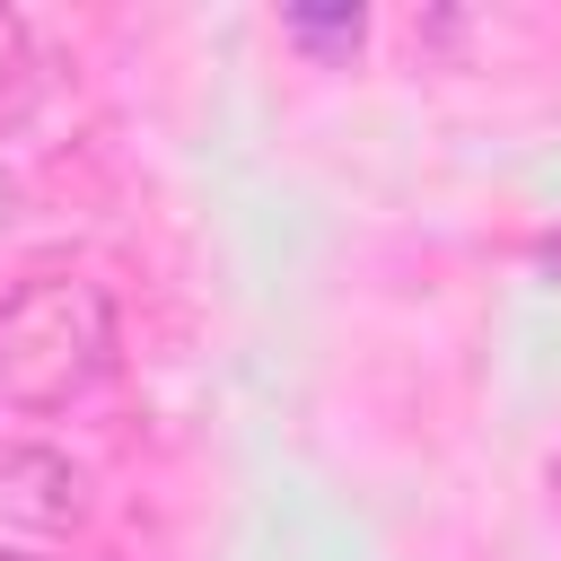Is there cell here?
<instances>
[{"label":"cell","instance_id":"2","mask_svg":"<svg viewBox=\"0 0 561 561\" xmlns=\"http://www.w3.org/2000/svg\"><path fill=\"white\" fill-rule=\"evenodd\" d=\"M0 517H18V526H70L79 517V473L53 447H9L0 456Z\"/></svg>","mask_w":561,"mask_h":561},{"label":"cell","instance_id":"6","mask_svg":"<svg viewBox=\"0 0 561 561\" xmlns=\"http://www.w3.org/2000/svg\"><path fill=\"white\" fill-rule=\"evenodd\" d=\"M0 561H35V552H0Z\"/></svg>","mask_w":561,"mask_h":561},{"label":"cell","instance_id":"1","mask_svg":"<svg viewBox=\"0 0 561 561\" xmlns=\"http://www.w3.org/2000/svg\"><path fill=\"white\" fill-rule=\"evenodd\" d=\"M114 368V298L88 272H35L0 298V403L70 412Z\"/></svg>","mask_w":561,"mask_h":561},{"label":"cell","instance_id":"3","mask_svg":"<svg viewBox=\"0 0 561 561\" xmlns=\"http://www.w3.org/2000/svg\"><path fill=\"white\" fill-rule=\"evenodd\" d=\"M26 88H35V44H26V26L0 9V123L26 105Z\"/></svg>","mask_w":561,"mask_h":561},{"label":"cell","instance_id":"5","mask_svg":"<svg viewBox=\"0 0 561 561\" xmlns=\"http://www.w3.org/2000/svg\"><path fill=\"white\" fill-rule=\"evenodd\" d=\"M552 508H561V456H552Z\"/></svg>","mask_w":561,"mask_h":561},{"label":"cell","instance_id":"4","mask_svg":"<svg viewBox=\"0 0 561 561\" xmlns=\"http://www.w3.org/2000/svg\"><path fill=\"white\" fill-rule=\"evenodd\" d=\"M289 35H298V44H324V53H333V44H359V9H324V18H316V9H298V18H289Z\"/></svg>","mask_w":561,"mask_h":561}]
</instances>
